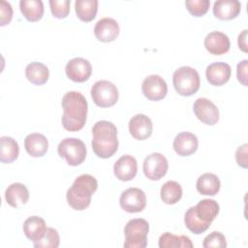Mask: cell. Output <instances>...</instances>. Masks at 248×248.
<instances>
[{"instance_id": "obj_1", "label": "cell", "mask_w": 248, "mask_h": 248, "mask_svg": "<svg viewBox=\"0 0 248 248\" xmlns=\"http://www.w3.org/2000/svg\"><path fill=\"white\" fill-rule=\"evenodd\" d=\"M63 115L61 122L63 127L70 132H77L83 128L88 105L85 97L78 91H69L62 98Z\"/></svg>"}, {"instance_id": "obj_2", "label": "cell", "mask_w": 248, "mask_h": 248, "mask_svg": "<svg viewBox=\"0 0 248 248\" xmlns=\"http://www.w3.org/2000/svg\"><path fill=\"white\" fill-rule=\"evenodd\" d=\"M92 149L98 157L109 158L117 151V129L112 122L107 120L96 122L92 128Z\"/></svg>"}, {"instance_id": "obj_3", "label": "cell", "mask_w": 248, "mask_h": 248, "mask_svg": "<svg viewBox=\"0 0 248 248\" xmlns=\"http://www.w3.org/2000/svg\"><path fill=\"white\" fill-rule=\"evenodd\" d=\"M98 188L96 178L90 174L78 176L68 189L66 199L69 205L75 210H83L90 205L91 197Z\"/></svg>"}, {"instance_id": "obj_4", "label": "cell", "mask_w": 248, "mask_h": 248, "mask_svg": "<svg viewBox=\"0 0 248 248\" xmlns=\"http://www.w3.org/2000/svg\"><path fill=\"white\" fill-rule=\"evenodd\" d=\"M174 89L181 96H191L200 88V75L189 66H183L174 71L172 75Z\"/></svg>"}, {"instance_id": "obj_5", "label": "cell", "mask_w": 248, "mask_h": 248, "mask_svg": "<svg viewBox=\"0 0 248 248\" xmlns=\"http://www.w3.org/2000/svg\"><path fill=\"white\" fill-rule=\"evenodd\" d=\"M149 232V224L142 218L130 220L125 228L124 247L127 248H144L147 245V233Z\"/></svg>"}, {"instance_id": "obj_6", "label": "cell", "mask_w": 248, "mask_h": 248, "mask_svg": "<svg viewBox=\"0 0 248 248\" xmlns=\"http://www.w3.org/2000/svg\"><path fill=\"white\" fill-rule=\"evenodd\" d=\"M57 152L60 157L65 158L70 166L80 165L86 157V147L84 142L77 138H66L62 140L58 146Z\"/></svg>"}, {"instance_id": "obj_7", "label": "cell", "mask_w": 248, "mask_h": 248, "mask_svg": "<svg viewBox=\"0 0 248 248\" xmlns=\"http://www.w3.org/2000/svg\"><path fill=\"white\" fill-rule=\"evenodd\" d=\"M91 97L98 107L108 108L116 104L118 100V90L112 82L102 79L93 84Z\"/></svg>"}, {"instance_id": "obj_8", "label": "cell", "mask_w": 248, "mask_h": 248, "mask_svg": "<svg viewBox=\"0 0 248 248\" xmlns=\"http://www.w3.org/2000/svg\"><path fill=\"white\" fill-rule=\"evenodd\" d=\"M169 163L167 158L158 152L147 155L143 161L144 175L150 180L161 179L168 171Z\"/></svg>"}, {"instance_id": "obj_9", "label": "cell", "mask_w": 248, "mask_h": 248, "mask_svg": "<svg viewBox=\"0 0 248 248\" xmlns=\"http://www.w3.org/2000/svg\"><path fill=\"white\" fill-rule=\"evenodd\" d=\"M119 203L121 208L129 213L140 212L146 205V196L140 188H128L121 194Z\"/></svg>"}, {"instance_id": "obj_10", "label": "cell", "mask_w": 248, "mask_h": 248, "mask_svg": "<svg viewBox=\"0 0 248 248\" xmlns=\"http://www.w3.org/2000/svg\"><path fill=\"white\" fill-rule=\"evenodd\" d=\"M141 91L148 100L160 101L166 97L168 93V85L165 79L160 76L150 75L143 79Z\"/></svg>"}, {"instance_id": "obj_11", "label": "cell", "mask_w": 248, "mask_h": 248, "mask_svg": "<svg viewBox=\"0 0 248 248\" xmlns=\"http://www.w3.org/2000/svg\"><path fill=\"white\" fill-rule=\"evenodd\" d=\"M65 73L71 80L75 82H83L90 78L92 66L88 60L82 57H75L66 64Z\"/></svg>"}, {"instance_id": "obj_12", "label": "cell", "mask_w": 248, "mask_h": 248, "mask_svg": "<svg viewBox=\"0 0 248 248\" xmlns=\"http://www.w3.org/2000/svg\"><path fill=\"white\" fill-rule=\"evenodd\" d=\"M197 118L206 125H214L219 120V110L217 107L206 98H198L193 106Z\"/></svg>"}, {"instance_id": "obj_13", "label": "cell", "mask_w": 248, "mask_h": 248, "mask_svg": "<svg viewBox=\"0 0 248 248\" xmlns=\"http://www.w3.org/2000/svg\"><path fill=\"white\" fill-rule=\"evenodd\" d=\"M152 131V121L145 114H136L129 121V132L132 135V137L135 138L136 140H146L151 136Z\"/></svg>"}, {"instance_id": "obj_14", "label": "cell", "mask_w": 248, "mask_h": 248, "mask_svg": "<svg viewBox=\"0 0 248 248\" xmlns=\"http://www.w3.org/2000/svg\"><path fill=\"white\" fill-rule=\"evenodd\" d=\"M94 34L101 42H112L119 34V25L117 21L111 17L101 18L95 24Z\"/></svg>"}, {"instance_id": "obj_15", "label": "cell", "mask_w": 248, "mask_h": 248, "mask_svg": "<svg viewBox=\"0 0 248 248\" xmlns=\"http://www.w3.org/2000/svg\"><path fill=\"white\" fill-rule=\"evenodd\" d=\"M138 171L137 160L131 155L121 156L113 166V172L116 178L121 181L132 180Z\"/></svg>"}, {"instance_id": "obj_16", "label": "cell", "mask_w": 248, "mask_h": 248, "mask_svg": "<svg viewBox=\"0 0 248 248\" xmlns=\"http://www.w3.org/2000/svg\"><path fill=\"white\" fill-rule=\"evenodd\" d=\"M232 73L231 66L225 62H215L206 67L205 76L207 81L215 86H221L228 82Z\"/></svg>"}, {"instance_id": "obj_17", "label": "cell", "mask_w": 248, "mask_h": 248, "mask_svg": "<svg viewBox=\"0 0 248 248\" xmlns=\"http://www.w3.org/2000/svg\"><path fill=\"white\" fill-rule=\"evenodd\" d=\"M204 46L211 54L221 55L229 51L231 42L225 33L213 31L207 34L204 38Z\"/></svg>"}, {"instance_id": "obj_18", "label": "cell", "mask_w": 248, "mask_h": 248, "mask_svg": "<svg viewBox=\"0 0 248 248\" xmlns=\"http://www.w3.org/2000/svg\"><path fill=\"white\" fill-rule=\"evenodd\" d=\"M172 146L179 156H190L197 151L199 140L196 135L190 132H182L175 137Z\"/></svg>"}, {"instance_id": "obj_19", "label": "cell", "mask_w": 248, "mask_h": 248, "mask_svg": "<svg viewBox=\"0 0 248 248\" xmlns=\"http://www.w3.org/2000/svg\"><path fill=\"white\" fill-rule=\"evenodd\" d=\"M241 10V4L237 0H218L214 2L213 14L222 20H229L236 17Z\"/></svg>"}, {"instance_id": "obj_20", "label": "cell", "mask_w": 248, "mask_h": 248, "mask_svg": "<svg viewBox=\"0 0 248 248\" xmlns=\"http://www.w3.org/2000/svg\"><path fill=\"white\" fill-rule=\"evenodd\" d=\"M6 202L13 207L24 205L29 199V191L22 183L16 182L8 186L5 191Z\"/></svg>"}, {"instance_id": "obj_21", "label": "cell", "mask_w": 248, "mask_h": 248, "mask_svg": "<svg viewBox=\"0 0 248 248\" xmlns=\"http://www.w3.org/2000/svg\"><path fill=\"white\" fill-rule=\"evenodd\" d=\"M24 147L29 155L33 157H42L47 151L48 141L44 135L32 133L26 136L24 140Z\"/></svg>"}, {"instance_id": "obj_22", "label": "cell", "mask_w": 248, "mask_h": 248, "mask_svg": "<svg viewBox=\"0 0 248 248\" xmlns=\"http://www.w3.org/2000/svg\"><path fill=\"white\" fill-rule=\"evenodd\" d=\"M46 229L45 220L39 216H31L23 223V232L25 236L33 242L42 239Z\"/></svg>"}, {"instance_id": "obj_23", "label": "cell", "mask_w": 248, "mask_h": 248, "mask_svg": "<svg viewBox=\"0 0 248 248\" xmlns=\"http://www.w3.org/2000/svg\"><path fill=\"white\" fill-rule=\"evenodd\" d=\"M196 187L198 192L202 195L215 196L220 190L221 182L216 174L205 172L198 178Z\"/></svg>"}, {"instance_id": "obj_24", "label": "cell", "mask_w": 248, "mask_h": 248, "mask_svg": "<svg viewBox=\"0 0 248 248\" xmlns=\"http://www.w3.org/2000/svg\"><path fill=\"white\" fill-rule=\"evenodd\" d=\"M195 207L196 215L200 220L205 223H210L215 219L219 213V204L216 201L211 199H204L200 201Z\"/></svg>"}, {"instance_id": "obj_25", "label": "cell", "mask_w": 248, "mask_h": 248, "mask_svg": "<svg viewBox=\"0 0 248 248\" xmlns=\"http://www.w3.org/2000/svg\"><path fill=\"white\" fill-rule=\"evenodd\" d=\"M25 77L27 79L36 85H43L49 77L47 67L41 62H31L25 68Z\"/></svg>"}, {"instance_id": "obj_26", "label": "cell", "mask_w": 248, "mask_h": 248, "mask_svg": "<svg viewBox=\"0 0 248 248\" xmlns=\"http://www.w3.org/2000/svg\"><path fill=\"white\" fill-rule=\"evenodd\" d=\"M19 154V147L17 142L11 137L0 138V161L2 163L10 164L17 159Z\"/></svg>"}, {"instance_id": "obj_27", "label": "cell", "mask_w": 248, "mask_h": 248, "mask_svg": "<svg viewBox=\"0 0 248 248\" xmlns=\"http://www.w3.org/2000/svg\"><path fill=\"white\" fill-rule=\"evenodd\" d=\"M19 9L24 17L29 21H38L44 15V4L41 0H21Z\"/></svg>"}, {"instance_id": "obj_28", "label": "cell", "mask_w": 248, "mask_h": 248, "mask_svg": "<svg viewBox=\"0 0 248 248\" xmlns=\"http://www.w3.org/2000/svg\"><path fill=\"white\" fill-rule=\"evenodd\" d=\"M75 10L78 17L85 22L95 18L98 10L97 0H77L75 2Z\"/></svg>"}, {"instance_id": "obj_29", "label": "cell", "mask_w": 248, "mask_h": 248, "mask_svg": "<svg viewBox=\"0 0 248 248\" xmlns=\"http://www.w3.org/2000/svg\"><path fill=\"white\" fill-rule=\"evenodd\" d=\"M160 248H192L193 243L186 235H175L170 232L163 233L159 238Z\"/></svg>"}, {"instance_id": "obj_30", "label": "cell", "mask_w": 248, "mask_h": 248, "mask_svg": "<svg viewBox=\"0 0 248 248\" xmlns=\"http://www.w3.org/2000/svg\"><path fill=\"white\" fill-rule=\"evenodd\" d=\"M161 199L167 204L176 203L182 197V188L180 184L173 180H169L161 187Z\"/></svg>"}, {"instance_id": "obj_31", "label": "cell", "mask_w": 248, "mask_h": 248, "mask_svg": "<svg viewBox=\"0 0 248 248\" xmlns=\"http://www.w3.org/2000/svg\"><path fill=\"white\" fill-rule=\"evenodd\" d=\"M184 223L186 228L195 234L202 233L210 227V223L202 222L198 218V216L196 215L194 206H191L186 211L184 216Z\"/></svg>"}, {"instance_id": "obj_32", "label": "cell", "mask_w": 248, "mask_h": 248, "mask_svg": "<svg viewBox=\"0 0 248 248\" xmlns=\"http://www.w3.org/2000/svg\"><path fill=\"white\" fill-rule=\"evenodd\" d=\"M60 243L58 232L53 228H47L44 237L34 242L36 248H57Z\"/></svg>"}, {"instance_id": "obj_33", "label": "cell", "mask_w": 248, "mask_h": 248, "mask_svg": "<svg viewBox=\"0 0 248 248\" xmlns=\"http://www.w3.org/2000/svg\"><path fill=\"white\" fill-rule=\"evenodd\" d=\"M188 12L194 16H202L209 9V0H187L185 1Z\"/></svg>"}, {"instance_id": "obj_34", "label": "cell", "mask_w": 248, "mask_h": 248, "mask_svg": "<svg viewBox=\"0 0 248 248\" xmlns=\"http://www.w3.org/2000/svg\"><path fill=\"white\" fill-rule=\"evenodd\" d=\"M69 0H50L49 7L53 16L57 18H65L70 12Z\"/></svg>"}, {"instance_id": "obj_35", "label": "cell", "mask_w": 248, "mask_h": 248, "mask_svg": "<svg viewBox=\"0 0 248 248\" xmlns=\"http://www.w3.org/2000/svg\"><path fill=\"white\" fill-rule=\"evenodd\" d=\"M202 246L204 248H224L227 246L226 237L220 232H212L207 236H205V238L203 239Z\"/></svg>"}, {"instance_id": "obj_36", "label": "cell", "mask_w": 248, "mask_h": 248, "mask_svg": "<svg viewBox=\"0 0 248 248\" xmlns=\"http://www.w3.org/2000/svg\"><path fill=\"white\" fill-rule=\"evenodd\" d=\"M13 17V8L9 2L0 1V25L4 26L10 23Z\"/></svg>"}, {"instance_id": "obj_37", "label": "cell", "mask_w": 248, "mask_h": 248, "mask_svg": "<svg viewBox=\"0 0 248 248\" xmlns=\"http://www.w3.org/2000/svg\"><path fill=\"white\" fill-rule=\"evenodd\" d=\"M247 143L239 146L235 151V160L238 166L246 169L247 168Z\"/></svg>"}, {"instance_id": "obj_38", "label": "cell", "mask_w": 248, "mask_h": 248, "mask_svg": "<svg viewBox=\"0 0 248 248\" xmlns=\"http://www.w3.org/2000/svg\"><path fill=\"white\" fill-rule=\"evenodd\" d=\"M247 60L244 59L237 64L236 67V76L237 79L244 86H247Z\"/></svg>"}, {"instance_id": "obj_39", "label": "cell", "mask_w": 248, "mask_h": 248, "mask_svg": "<svg viewBox=\"0 0 248 248\" xmlns=\"http://www.w3.org/2000/svg\"><path fill=\"white\" fill-rule=\"evenodd\" d=\"M247 32L248 30L247 29H244L239 35H238V39H237V44H238V46L239 48L244 51V52H247L248 49H247Z\"/></svg>"}]
</instances>
